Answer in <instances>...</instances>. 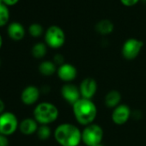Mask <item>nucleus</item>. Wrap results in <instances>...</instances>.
<instances>
[{
    "label": "nucleus",
    "instance_id": "f257e3e1",
    "mask_svg": "<svg viewBox=\"0 0 146 146\" xmlns=\"http://www.w3.org/2000/svg\"><path fill=\"white\" fill-rule=\"evenodd\" d=\"M54 138L61 146H79L82 141V132L71 123H63L54 131Z\"/></svg>",
    "mask_w": 146,
    "mask_h": 146
},
{
    "label": "nucleus",
    "instance_id": "f03ea898",
    "mask_svg": "<svg viewBox=\"0 0 146 146\" xmlns=\"http://www.w3.org/2000/svg\"><path fill=\"white\" fill-rule=\"evenodd\" d=\"M74 116L77 122L83 126L92 124L97 115V108L91 99L81 98L72 105Z\"/></svg>",
    "mask_w": 146,
    "mask_h": 146
},
{
    "label": "nucleus",
    "instance_id": "7ed1b4c3",
    "mask_svg": "<svg viewBox=\"0 0 146 146\" xmlns=\"http://www.w3.org/2000/svg\"><path fill=\"white\" fill-rule=\"evenodd\" d=\"M59 116L58 108L48 102L39 104L34 110V118L40 125H48L54 122Z\"/></svg>",
    "mask_w": 146,
    "mask_h": 146
},
{
    "label": "nucleus",
    "instance_id": "20e7f679",
    "mask_svg": "<svg viewBox=\"0 0 146 146\" xmlns=\"http://www.w3.org/2000/svg\"><path fill=\"white\" fill-rule=\"evenodd\" d=\"M46 44L52 49H59L65 43V33L63 28L57 25L50 26L44 33Z\"/></svg>",
    "mask_w": 146,
    "mask_h": 146
},
{
    "label": "nucleus",
    "instance_id": "39448f33",
    "mask_svg": "<svg viewBox=\"0 0 146 146\" xmlns=\"http://www.w3.org/2000/svg\"><path fill=\"white\" fill-rule=\"evenodd\" d=\"M103 130L97 124L85 126L82 131V141L85 146H96L100 145L103 139Z\"/></svg>",
    "mask_w": 146,
    "mask_h": 146
},
{
    "label": "nucleus",
    "instance_id": "423d86ee",
    "mask_svg": "<svg viewBox=\"0 0 146 146\" xmlns=\"http://www.w3.org/2000/svg\"><path fill=\"white\" fill-rule=\"evenodd\" d=\"M144 47V42L136 38H127L122 45L121 54L126 60H134L139 56Z\"/></svg>",
    "mask_w": 146,
    "mask_h": 146
},
{
    "label": "nucleus",
    "instance_id": "0eeeda50",
    "mask_svg": "<svg viewBox=\"0 0 146 146\" xmlns=\"http://www.w3.org/2000/svg\"><path fill=\"white\" fill-rule=\"evenodd\" d=\"M19 127L18 119L11 112H3L0 115V134L12 135Z\"/></svg>",
    "mask_w": 146,
    "mask_h": 146
},
{
    "label": "nucleus",
    "instance_id": "6e6552de",
    "mask_svg": "<svg viewBox=\"0 0 146 146\" xmlns=\"http://www.w3.org/2000/svg\"><path fill=\"white\" fill-rule=\"evenodd\" d=\"M61 94L64 99L72 105L82 98L79 87L76 86L73 84H69V83L62 86Z\"/></svg>",
    "mask_w": 146,
    "mask_h": 146
},
{
    "label": "nucleus",
    "instance_id": "1a4fd4ad",
    "mask_svg": "<svg viewBox=\"0 0 146 146\" xmlns=\"http://www.w3.org/2000/svg\"><path fill=\"white\" fill-rule=\"evenodd\" d=\"M131 116V110L126 104H120L114 108L112 113V120L116 125L125 124Z\"/></svg>",
    "mask_w": 146,
    "mask_h": 146
},
{
    "label": "nucleus",
    "instance_id": "9d476101",
    "mask_svg": "<svg viewBox=\"0 0 146 146\" xmlns=\"http://www.w3.org/2000/svg\"><path fill=\"white\" fill-rule=\"evenodd\" d=\"M79 90L82 98L91 99L97 91V83L93 78L88 77L82 80L79 86Z\"/></svg>",
    "mask_w": 146,
    "mask_h": 146
},
{
    "label": "nucleus",
    "instance_id": "9b49d317",
    "mask_svg": "<svg viewBox=\"0 0 146 146\" xmlns=\"http://www.w3.org/2000/svg\"><path fill=\"white\" fill-rule=\"evenodd\" d=\"M59 78L65 82H71L74 80L77 75V70L75 66L71 63H64L59 66L57 69Z\"/></svg>",
    "mask_w": 146,
    "mask_h": 146
},
{
    "label": "nucleus",
    "instance_id": "f8f14e48",
    "mask_svg": "<svg viewBox=\"0 0 146 146\" xmlns=\"http://www.w3.org/2000/svg\"><path fill=\"white\" fill-rule=\"evenodd\" d=\"M40 98V90L34 86H28L23 89L21 94L22 102L26 105L34 104Z\"/></svg>",
    "mask_w": 146,
    "mask_h": 146
},
{
    "label": "nucleus",
    "instance_id": "ddd939ff",
    "mask_svg": "<svg viewBox=\"0 0 146 146\" xmlns=\"http://www.w3.org/2000/svg\"><path fill=\"white\" fill-rule=\"evenodd\" d=\"M9 37L14 41H20L25 37L26 30L23 25L20 22L14 21L10 23L7 28Z\"/></svg>",
    "mask_w": 146,
    "mask_h": 146
},
{
    "label": "nucleus",
    "instance_id": "4468645a",
    "mask_svg": "<svg viewBox=\"0 0 146 146\" xmlns=\"http://www.w3.org/2000/svg\"><path fill=\"white\" fill-rule=\"evenodd\" d=\"M95 29L97 33L102 36H108L113 33L114 30V24L109 19H102L98 21L95 26Z\"/></svg>",
    "mask_w": 146,
    "mask_h": 146
},
{
    "label": "nucleus",
    "instance_id": "2eb2a0df",
    "mask_svg": "<svg viewBox=\"0 0 146 146\" xmlns=\"http://www.w3.org/2000/svg\"><path fill=\"white\" fill-rule=\"evenodd\" d=\"M38 122L34 118H26L19 124V130L24 135H32L38 130Z\"/></svg>",
    "mask_w": 146,
    "mask_h": 146
},
{
    "label": "nucleus",
    "instance_id": "dca6fc26",
    "mask_svg": "<svg viewBox=\"0 0 146 146\" xmlns=\"http://www.w3.org/2000/svg\"><path fill=\"white\" fill-rule=\"evenodd\" d=\"M121 100V95L120 92L116 90H112L108 92L105 97V104L108 108L114 109L118 105H120Z\"/></svg>",
    "mask_w": 146,
    "mask_h": 146
},
{
    "label": "nucleus",
    "instance_id": "f3484780",
    "mask_svg": "<svg viewBox=\"0 0 146 146\" xmlns=\"http://www.w3.org/2000/svg\"><path fill=\"white\" fill-rule=\"evenodd\" d=\"M57 65L52 61H43L39 65V72L45 76H51L57 72Z\"/></svg>",
    "mask_w": 146,
    "mask_h": 146
},
{
    "label": "nucleus",
    "instance_id": "a211bd4d",
    "mask_svg": "<svg viewBox=\"0 0 146 146\" xmlns=\"http://www.w3.org/2000/svg\"><path fill=\"white\" fill-rule=\"evenodd\" d=\"M47 47L48 46L46 44V43H42V42L36 43L32 48L33 56L37 59L43 58L47 52Z\"/></svg>",
    "mask_w": 146,
    "mask_h": 146
},
{
    "label": "nucleus",
    "instance_id": "6ab92c4d",
    "mask_svg": "<svg viewBox=\"0 0 146 146\" xmlns=\"http://www.w3.org/2000/svg\"><path fill=\"white\" fill-rule=\"evenodd\" d=\"M9 19V10L3 3H0V27L4 26Z\"/></svg>",
    "mask_w": 146,
    "mask_h": 146
},
{
    "label": "nucleus",
    "instance_id": "aec40b11",
    "mask_svg": "<svg viewBox=\"0 0 146 146\" xmlns=\"http://www.w3.org/2000/svg\"><path fill=\"white\" fill-rule=\"evenodd\" d=\"M28 33L32 37L39 38L44 33V28L39 23H33L28 27Z\"/></svg>",
    "mask_w": 146,
    "mask_h": 146
},
{
    "label": "nucleus",
    "instance_id": "412c9836",
    "mask_svg": "<svg viewBox=\"0 0 146 146\" xmlns=\"http://www.w3.org/2000/svg\"><path fill=\"white\" fill-rule=\"evenodd\" d=\"M36 133L40 140H46L51 136V129L47 125H40Z\"/></svg>",
    "mask_w": 146,
    "mask_h": 146
},
{
    "label": "nucleus",
    "instance_id": "4be33fe9",
    "mask_svg": "<svg viewBox=\"0 0 146 146\" xmlns=\"http://www.w3.org/2000/svg\"><path fill=\"white\" fill-rule=\"evenodd\" d=\"M56 65H59V66H60V65H62V64H64L65 63V58H64V56L63 55H61V54H59V53H58V54H56L54 56H53V61H52Z\"/></svg>",
    "mask_w": 146,
    "mask_h": 146
},
{
    "label": "nucleus",
    "instance_id": "5701e85b",
    "mask_svg": "<svg viewBox=\"0 0 146 146\" xmlns=\"http://www.w3.org/2000/svg\"><path fill=\"white\" fill-rule=\"evenodd\" d=\"M121 4L125 7H133L136 4H138L141 0H120Z\"/></svg>",
    "mask_w": 146,
    "mask_h": 146
},
{
    "label": "nucleus",
    "instance_id": "b1692460",
    "mask_svg": "<svg viewBox=\"0 0 146 146\" xmlns=\"http://www.w3.org/2000/svg\"><path fill=\"white\" fill-rule=\"evenodd\" d=\"M0 146H9V140L7 136L0 134Z\"/></svg>",
    "mask_w": 146,
    "mask_h": 146
},
{
    "label": "nucleus",
    "instance_id": "393cba45",
    "mask_svg": "<svg viewBox=\"0 0 146 146\" xmlns=\"http://www.w3.org/2000/svg\"><path fill=\"white\" fill-rule=\"evenodd\" d=\"M3 2L5 5H7L9 7V6L15 5L19 2V0H3Z\"/></svg>",
    "mask_w": 146,
    "mask_h": 146
},
{
    "label": "nucleus",
    "instance_id": "a878e982",
    "mask_svg": "<svg viewBox=\"0 0 146 146\" xmlns=\"http://www.w3.org/2000/svg\"><path fill=\"white\" fill-rule=\"evenodd\" d=\"M4 108H5V105H4L3 101L2 99H0V115L4 112Z\"/></svg>",
    "mask_w": 146,
    "mask_h": 146
},
{
    "label": "nucleus",
    "instance_id": "bb28decb",
    "mask_svg": "<svg viewBox=\"0 0 146 146\" xmlns=\"http://www.w3.org/2000/svg\"><path fill=\"white\" fill-rule=\"evenodd\" d=\"M2 44H3V38H2L1 34H0V49H1V47H2Z\"/></svg>",
    "mask_w": 146,
    "mask_h": 146
},
{
    "label": "nucleus",
    "instance_id": "cd10ccee",
    "mask_svg": "<svg viewBox=\"0 0 146 146\" xmlns=\"http://www.w3.org/2000/svg\"><path fill=\"white\" fill-rule=\"evenodd\" d=\"M141 2H142L143 3H145V4H146V0H141Z\"/></svg>",
    "mask_w": 146,
    "mask_h": 146
},
{
    "label": "nucleus",
    "instance_id": "c85d7f7f",
    "mask_svg": "<svg viewBox=\"0 0 146 146\" xmlns=\"http://www.w3.org/2000/svg\"><path fill=\"white\" fill-rule=\"evenodd\" d=\"M96 146H103L102 144H100V145H96Z\"/></svg>",
    "mask_w": 146,
    "mask_h": 146
},
{
    "label": "nucleus",
    "instance_id": "c756f323",
    "mask_svg": "<svg viewBox=\"0 0 146 146\" xmlns=\"http://www.w3.org/2000/svg\"><path fill=\"white\" fill-rule=\"evenodd\" d=\"M3 0H0V3H3Z\"/></svg>",
    "mask_w": 146,
    "mask_h": 146
},
{
    "label": "nucleus",
    "instance_id": "7c9ffc66",
    "mask_svg": "<svg viewBox=\"0 0 146 146\" xmlns=\"http://www.w3.org/2000/svg\"><path fill=\"white\" fill-rule=\"evenodd\" d=\"M0 64H1V61H0Z\"/></svg>",
    "mask_w": 146,
    "mask_h": 146
},
{
    "label": "nucleus",
    "instance_id": "2f4dec72",
    "mask_svg": "<svg viewBox=\"0 0 146 146\" xmlns=\"http://www.w3.org/2000/svg\"><path fill=\"white\" fill-rule=\"evenodd\" d=\"M79 146H83V145H79Z\"/></svg>",
    "mask_w": 146,
    "mask_h": 146
}]
</instances>
